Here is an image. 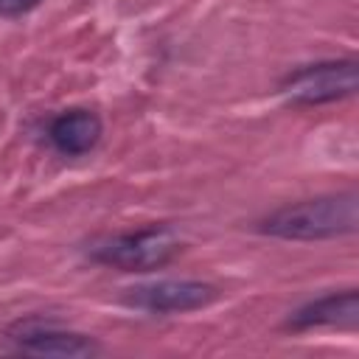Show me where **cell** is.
<instances>
[{"label":"cell","instance_id":"6da1fadb","mask_svg":"<svg viewBox=\"0 0 359 359\" xmlns=\"http://www.w3.org/2000/svg\"><path fill=\"white\" fill-rule=\"evenodd\" d=\"M359 224V196L353 191L303 199L269 213L261 222V233L286 241H323L353 233Z\"/></svg>","mask_w":359,"mask_h":359},{"label":"cell","instance_id":"7a4b0ae2","mask_svg":"<svg viewBox=\"0 0 359 359\" xmlns=\"http://www.w3.org/2000/svg\"><path fill=\"white\" fill-rule=\"evenodd\" d=\"M180 250L182 244L171 227H143L93 244L90 258L121 272H151L171 264Z\"/></svg>","mask_w":359,"mask_h":359},{"label":"cell","instance_id":"ba28073f","mask_svg":"<svg viewBox=\"0 0 359 359\" xmlns=\"http://www.w3.org/2000/svg\"><path fill=\"white\" fill-rule=\"evenodd\" d=\"M42 0H0V17H20L36 8Z\"/></svg>","mask_w":359,"mask_h":359},{"label":"cell","instance_id":"8992f818","mask_svg":"<svg viewBox=\"0 0 359 359\" xmlns=\"http://www.w3.org/2000/svg\"><path fill=\"white\" fill-rule=\"evenodd\" d=\"M359 323V294L356 289L334 292L325 297H317L306 306H300L289 317V328L294 331H309V328H323V325H337V328H356Z\"/></svg>","mask_w":359,"mask_h":359},{"label":"cell","instance_id":"52a82bcc","mask_svg":"<svg viewBox=\"0 0 359 359\" xmlns=\"http://www.w3.org/2000/svg\"><path fill=\"white\" fill-rule=\"evenodd\" d=\"M101 135H104V123L90 109H67V112L56 115L48 126V140L53 143L56 151H62L67 157H79V154L95 149Z\"/></svg>","mask_w":359,"mask_h":359},{"label":"cell","instance_id":"3957f363","mask_svg":"<svg viewBox=\"0 0 359 359\" xmlns=\"http://www.w3.org/2000/svg\"><path fill=\"white\" fill-rule=\"evenodd\" d=\"M356 84H359L356 59H331L292 70L280 81V93L294 107H317L353 95Z\"/></svg>","mask_w":359,"mask_h":359},{"label":"cell","instance_id":"277c9868","mask_svg":"<svg viewBox=\"0 0 359 359\" xmlns=\"http://www.w3.org/2000/svg\"><path fill=\"white\" fill-rule=\"evenodd\" d=\"M219 300V289L205 280H154L126 289L123 303L149 314H182L196 311Z\"/></svg>","mask_w":359,"mask_h":359},{"label":"cell","instance_id":"5b68a950","mask_svg":"<svg viewBox=\"0 0 359 359\" xmlns=\"http://www.w3.org/2000/svg\"><path fill=\"white\" fill-rule=\"evenodd\" d=\"M6 337L28 353H45V356H93V353H98V345L90 337L67 331L59 323L39 320V317L17 320L14 325H8Z\"/></svg>","mask_w":359,"mask_h":359}]
</instances>
